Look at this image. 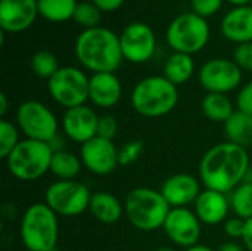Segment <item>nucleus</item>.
Here are the masks:
<instances>
[{"label":"nucleus","instance_id":"7ed1b4c3","mask_svg":"<svg viewBox=\"0 0 252 251\" xmlns=\"http://www.w3.org/2000/svg\"><path fill=\"white\" fill-rule=\"evenodd\" d=\"M171 207L161 191L139 186L131 189L124 200V216L137 231L152 232L161 229Z\"/></svg>","mask_w":252,"mask_h":251},{"label":"nucleus","instance_id":"4c0bfd02","mask_svg":"<svg viewBox=\"0 0 252 251\" xmlns=\"http://www.w3.org/2000/svg\"><path fill=\"white\" fill-rule=\"evenodd\" d=\"M244 247L248 251H252V217L247 220V228H245V234L242 238Z\"/></svg>","mask_w":252,"mask_h":251},{"label":"nucleus","instance_id":"a19ab883","mask_svg":"<svg viewBox=\"0 0 252 251\" xmlns=\"http://www.w3.org/2000/svg\"><path fill=\"white\" fill-rule=\"evenodd\" d=\"M9 109V101L6 93H0V118H4L6 112Z\"/></svg>","mask_w":252,"mask_h":251},{"label":"nucleus","instance_id":"412c9836","mask_svg":"<svg viewBox=\"0 0 252 251\" xmlns=\"http://www.w3.org/2000/svg\"><path fill=\"white\" fill-rule=\"evenodd\" d=\"M89 212L97 222L114 225L124 216V203L111 192L99 191L92 194Z\"/></svg>","mask_w":252,"mask_h":251},{"label":"nucleus","instance_id":"c9c22d12","mask_svg":"<svg viewBox=\"0 0 252 251\" xmlns=\"http://www.w3.org/2000/svg\"><path fill=\"white\" fill-rule=\"evenodd\" d=\"M236 109L252 115V80L241 87L236 96Z\"/></svg>","mask_w":252,"mask_h":251},{"label":"nucleus","instance_id":"f704fd0d","mask_svg":"<svg viewBox=\"0 0 252 251\" xmlns=\"http://www.w3.org/2000/svg\"><path fill=\"white\" fill-rule=\"evenodd\" d=\"M223 229H224V234L232 238V240H242L244 238V234H245V228H247V220L242 219V217H238V216H233V217H229L224 223H223Z\"/></svg>","mask_w":252,"mask_h":251},{"label":"nucleus","instance_id":"9b49d317","mask_svg":"<svg viewBox=\"0 0 252 251\" xmlns=\"http://www.w3.org/2000/svg\"><path fill=\"white\" fill-rule=\"evenodd\" d=\"M198 78L208 93L227 95L239 87L242 81V70L233 59L214 58L208 59L201 67Z\"/></svg>","mask_w":252,"mask_h":251},{"label":"nucleus","instance_id":"aec40b11","mask_svg":"<svg viewBox=\"0 0 252 251\" xmlns=\"http://www.w3.org/2000/svg\"><path fill=\"white\" fill-rule=\"evenodd\" d=\"M220 31L232 43L244 44L252 41V6H235L220 22Z\"/></svg>","mask_w":252,"mask_h":251},{"label":"nucleus","instance_id":"5701e85b","mask_svg":"<svg viewBox=\"0 0 252 251\" xmlns=\"http://www.w3.org/2000/svg\"><path fill=\"white\" fill-rule=\"evenodd\" d=\"M224 135L227 142L239 145L242 148H248L252 145V115L235 111L232 117L224 123Z\"/></svg>","mask_w":252,"mask_h":251},{"label":"nucleus","instance_id":"4468645a","mask_svg":"<svg viewBox=\"0 0 252 251\" xmlns=\"http://www.w3.org/2000/svg\"><path fill=\"white\" fill-rule=\"evenodd\" d=\"M118 149L114 141L96 136L81 145L80 158L83 167L97 176L111 175L120 166Z\"/></svg>","mask_w":252,"mask_h":251},{"label":"nucleus","instance_id":"c03bdc74","mask_svg":"<svg viewBox=\"0 0 252 251\" xmlns=\"http://www.w3.org/2000/svg\"><path fill=\"white\" fill-rule=\"evenodd\" d=\"M244 182L252 183V164L251 167H250V170H248V173H247V176H245V180H244Z\"/></svg>","mask_w":252,"mask_h":251},{"label":"nucleus","instance_id":"58836bf2","mask_svg":"<svg viewBox=\"0 0 252 251\" xmlns=\"http://www.w3.org/2000/svg\"><path fill=\"white\" fill-rule=\"evenodd\" d=\"M49 146L52 148L53 152H59V151H65V141L58 135L56 138H53L50 142H49Z\"/></svg>","mask_w":252,"mask_h":251},{"label":"nucleus","instance_id":"e433bc0d","mask_svg":"<svg viewBox=\"0 0 252 251\" xmlns=\"http://www.w3.org/2000/svg\"><path fill=\"white\" fill-rule=\"evenodd\" d=\"M102 12H106V13H111V12H115L118 10L124 3L126 0H92Z\"/></svg>","mask_w":252,"mask_h":251},{"label":"nucleus","instance_id":"4be33fe9","mask_svg":"<svg viewBox=\"0 0 252 251\" xmlns=\"http://www.w3.org/2000/svg\"><path fill=\"white\" fill-rule=\"evenodd\" d=\"M195 72V61L192 55L173 52L164 64L162 75L171 81L174 86H182L188 83Z\"/></svg>","mask_w":252,"mask_h":251},{"label":"nucleus","instance_id":"f8f14e48","mask_svg":"<svg viewBox=\"0 0 252 251\" xmlns=\"http://www.w3.org/2000/svg\"><path fill=\"white\" fill-rule=\"evenodd\" d=\"M120 44L124 61L145 64L157 50V36L148 24L131 22L121 31Z\"/></svg>","mask_w":252,"mask_h":251},{"label":"nucleus","instance_id":"49530a36","mask_svg":"<svg viewBox=\"0 0 252 251\" xmlns=\"http://www.w3.org/2000/svg\"><path fill=\"white\" fill-rule=\"evenodd\" d=\"M251 6H252V1H251Z\"/></svg>","mask_w":252,"mask_h":251},{"label":"nucleus","instance_id":"2eb2a0df","mask_svg":"<svg viewBox=\"0 0 252 251\" xmlns=\"http://www.w3.org/2000/svg\"><path fill=\"white\" fill-rule=\"evenodd\" d=\"M97 112L89 105H80L65 109L61 127L63 135L75 143L84 145L90 139L97 136Z\"/></svg>","mask_w":252,"mask_h":251},{"label":"nucleus","instance_id":"0eeeda50","mask_svg":"<svg viewBox=\"0 0 252 251\" xmlns=\"http://www.w3.org/2000/svg\"><path fill=\"white\" fill-rule=\"evenodd\" d=\"M211 30L205 18L195 12L177 15L165 31V38L173 52L193 55L201 52L210 41Z\"/></svg>","mask_w":252,"mask_h":251},{"label":"nucleus","instance_id":"39448f33","mask_svg":"<svg viewBox=\"0 0 252 251\" xmlns=\"http://www.w3.org/2000/svg\"><path fill=\"white\" fill-rule=\"evenodd\" d=\"M58 215L46 203L31 204L22 215L19 237L28 251H55L59 240Z\"/></svg>","mask_w":252,"mask_h":251},{"label":"nucleus","instance_id":"ea45409f","mask_svg":"<svg viewBox=\"0 0 252 251\" xmlns=\"http://www.w3.org/2000/svg\"><path fill=\"white\" fill-rule=\"evenodd\" d=\"M216 251H245V247H242L241 244L235 243V241H229L221 244Z\"/></svg>","mask_w":252,"mask_h":251},{"label":"nucleus","instance_id":"cd10ccee","mask_svg":"<svg viewBox=\"0 0 252 251\" xmlns=\"http://www.w3.org/2000/svg\"><path fill=\"white\" fill-rule=\"evenodd\" d=\"M30 68L37 77L50 80L59 71L61 65H59V61L55 53H52L49 50H38L31 56Z\"/></svg>","mask_w":252,"mask_h":251},{"label":"nucleus","instance_id":"473e14b6","mask_svg":"<svg viewBox=\"0 0 252 251\" xmlns=\"http://www.w3.org/2000/svg\"><path fill=\"white\" fill-rule=\"evenodd\" d=\"M117 132H118V121L112 114L99 115V121H97V136L99 138L114 141Z\"/></svg>","mask_w":252,"mask_h":251},{"label":"nucleus","instance_id":"f3484780","mask_svg":"<svg viewBox=\"0 0 252 251\" xmlns=\"http://www.w3.org/2000/svg\"><path fill=\"white\" fill-rule=\"evenodd\" d=\"M159 191L171 209H179L193 204L202 189L199 179L193 175L176 173L162 182Z\"/></svg>","mask_w":252,"mask_h":251},{"label":"nucleus","instance_id":"9d476101","mask_svg":"<svg viewBox=\"0 0 252 251\" xmlns=\"http://www.w3.org/2000/svg\"><path fill=\"white\" fill-rule=\"evenodd\" d=\"M89 80L90 77L77 67H61L47 80V90L58 105L69 109L86 105L89 101Z\"/></svg>","mask_w":252,"mask_h":251},{"label":"nucleus","instance_id":"b1692460","mask_svg":"<svg viewBox=\"0 0 252 251\" xmlns=\"http://www.w3.org/2000/svg\"><path fill=\"white\" fill-rule=\"evenodd\" d=\"M201 109L205 118L213 123H226L236 111L227 95L223 93H207L201 102Z\"/></svg>","mask_w":252,"mask_h":251},{"label":"nucleus","instance_id":"1a4fd4ad","mask_svg":"<svg viewBox=\"0 0 252 251\" xmlns=\"http://www.w3.org/2000/svg\"><path fill=\"white\" fill-rule=\"evenodd\" d=\"M90 189L78 180H56L44 192V203L62 217H77L89 210Z\"/></svg>","mask_w":252,"mask_h":251},{"label":"nucleus","instance_id":"a18cd8bd","mask_svg":"<svg viewBox=\"0 0 252 251\" xmlns=\"http://www.w3.org/2000/svg\"><path fill=\"white\" fill-rule=\"evenodd\" d=\"M154 251H176L174 249H171V247H158L157 250Z\"/></svg>","mask_w":252,"mask_h":251},{"label":"nucleus","instance_id":"72a5a7b5","mask_svg":"<svg viewBox=\"0 0 252 251\" xmlns=\"http://www.w3.org/2000/svg\"><path fill=\"white\" fill-rule=\"evenodd\" d=\"M223 1L224 0H190L192 12H195L196 15L207 19V18L216 15L221 9Z\"/></svg>","mask_w":252,"mask_h":251},{"label":"nucleus","instance_id":"a211bd4d","mask_svg":"<svg viewBox=\"0 0 252 251\" xmlns=\"http://www.w3.org/2000/svg\"><path fill=\"white\" fill-rule=\"evenodd\" d=\"M230 200L227 194L202 189L196 201L193 203V212L202 225H220L224 223L230 212Z\"/></svg>","mask_w":252,"mask_h":251},{"label":"nucleus","instance_id":"c85d7f7f","mask_svg":"<svg viewBox=\"0 0 252 251\" xmlns=\"http://www.w3.org/2000/svg\"><path fill=\"white\" fill-rule=\"evenodd\" d=\"M102 18V10L90 0V1H78L77 9L74 12L72 21L83 27V30L99 27Z\"/></svg>","mask_w":252,"mask_h":251},{"label":"nucleus","instance_id":"79ce46f5","mask_svg":"<svg viewBox=\"0 0 252 251\" xmlns=\"http://www.w3.org/2000/svg\"><path fill=\"white\" fill-rule=\"evenodd\" d=\"M185 251H216L213 249H210L208 246H204V244H198V246H193L190 249H186Z\"/></svg>","mask_w":252,"mask_h":251},{"label":"nucleus","instance_id":"ddd939ff","mask_svg":"<svg viewBox=\"0 0 252 251\" xmlns=\"http://www.w3.org/2000/svg\"><path fill=\"white\" fill-rule=\"evenodd\" d=\"M162 229L173 244L185 250L198 246L202 235V223L189 207L171 209Z\"/></svg>","mask_w":252,"mask_h":251},{"label":"nucleus","instance_id":"20e7f679","mask_svg":"<svg viewBox=\"0 0 252 251\" xmlns=\"http://www.w3.org/2000/svg\"><path fill=\"white\" fill-rule=\"evenodd\" d=\"M131 107L146 118L170 114L179 104V90L164 75H149L136 83L131 90Z\"/></svg>","mask_w":252,"mask_h":251},{"label":"nucleus","instance_id":"a878e982","mask_svg":"<svg viewBox=\"0 0 252 251\" xmlns=\"http://www.w3.org/2000/svg\"><path fill=\"white\" fill-rule=\"evenodd\" d=\"M77 4V0H37L38 15L55 24L72 19Z\"/></svg>","mask_w":252,"mask_h":251},{"label":"nucleus","instance_id":"6ab92c4d","mask_svg":"<svg viewBox=\"0 0 252 251\" xmlns=\"http://www.w3.org/2000/svg\"><path fill=\"white\" fill-rule=\"evenodd\" d=\"M123 96V84L115 72H96L89 80V101L102 109L115 107Z\"/></svg>","mask_w":252,"mask_h":251},{"label":"nucleus","instance_id":"6e6552de","mask_svg":"<svg viewBox=\"0 0 252 251\" xmlns=\"http://www.w3.org/2000/svg\"><path fill=\"white\" fill-rule=\"evenodd\" d=\"M16 126L25 139L49 143L59 135V121L55 112L43 102L28 99L16 108Z\"/></svg>","mask_w":252,"mask_h":251},{"label":"nucleus","instance_id":"f03ea898","mask_svg":"<svg viewBox=\"0 0 252 251\" xmlns=\"http://www.w3.org/2000/svg\"><path fill=\"white\" fill-rule=\"evenodd\" d=\"M74 52L78 64L93 74L115 72L124 61L120 36L100 25L83 30L75 40Z\"/></svg>","mask_w":252,"mask_h":251},{"label":"nucleus","instance_id":"c756f323","mask_svg":"<svg viewBox=\"0 0 252 251\" xmlns=\"http://www.w3.org/2000/svg\"><path fill=\"white\" fill-rule=\"evenodd\" d=\"M19 127L16 123H12L6 118L0 120V158L6 160L9 154L18 146L19 139Z\"/></svg>","mask_w":252,"mask_h":251},{"label":"nucleus","instance_id":"f257e3e1","mask_svg":"<svg viewBox=\"0 0 252 251\" xmlns=\"http://www.w3.org/2000/svg\"><path fill=\"white\" fill-rule=\"evenodd\" d=\"M251 167L248 149L232 142L211 146L199 161V179L205 189L230 194L244 180Z\"/></svg>","mask_w":252,"mask_h":251},{"label":"nucleus","instance_id":"37998d69","mask_svg":"<svg viewBox=\"0 0 252 251\" xmlns=\"http://www.w3.org/2000/svg\"><path fill=\"white\" fill-rule=\"evenodd\" d=\"M229 3H232L233 6H245V4H251L252 0H226Z\"/></svg>","mask_w":252,"mask_h":251},{"label":"nucleus","instance_id":"2f4dec72","mask_svg":"<svg viewBox=\"0 0 252 251\" xmlns=\"http://www.w3.org/2000/svg\"><path fill=\"white\" fill-rule=\"evenodd\" d=\"M233 61L242 71L252 72V41L236 44L233 50Z\"/></svg>","mask_w":252,"mask_h":251},{"label":"nucleus","instance_id":"dca6fc26","mask_svg":"<svg viewBox=\"0 0 252 251\" xmlns=\"http://www.w3.org/2000/svg\"><path fill=\"white\" fill-rule=\"evenodd\" d=\"M37 16V0H0V28L4 33H24Z\"/></svg>","mask_w":252,"mask_h":251},{"label":"nucleus","instance_id":"393cba45","mask_svg":"<svg viewBox=\"0 0 252 251\" xmlns=\"http://www.w3.org/2000/svg\"><path fill=\"white\" fill-rule=\"evenodd\" d=\"M83 169L80 155L69 151L53 152L50 163V173L58 178V180H74Z\"/></svg>","mask_w":252,"mask_h":251},{"label":"nucleus","instance_id":"423d86ee","mask_svg":"<svg viewBox=\"0 0 252 251\" xmlns=\"http://www.w3.org/2000/svg\"><path fill=\"white\" fill-rule=\"evenodd\" d=\"M53 151L46 142L22 139L4 160L9 173L21 182H34L50 172Z\"/></svg>","mask_w":252,"mask_h":251},{"label":"nucleus","instance_id":"bb28decb","mask_svg":"<svg viewBox=\"0 0 252 251\" xmlns=\"http://www.w3.org/2000/svg\"><path fill=\"white\" fill-rule=\"evenodd\" d=\"M230 209L235 216L245 220L252 217V183L242 182L230 192Z\"/></svg>","mask_w":252,"mask_h":251},{"label":"nucleus","instance_id":"7c9ffc66","mask_svg":"<svg viewBox=\"0 0 252 251\" xmlns=\"http://www.w3.org/2000/svg\"><path fill=\"white\" fill-rule=\"evenodd\" d=\"M143 152V142L142 141H130L126 142L120 149H118V161L120 166L126 167L133 164L134 161H137L140 158Z\"/></svg>","mask_w":252,"mask_h":251}]
</instances>
